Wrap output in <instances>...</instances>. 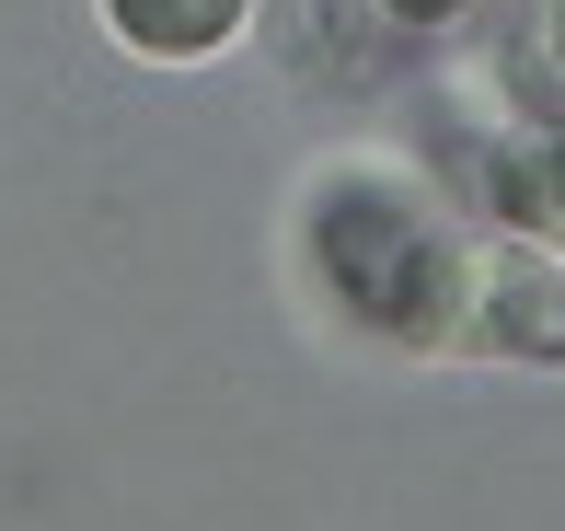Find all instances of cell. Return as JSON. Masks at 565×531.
<instances>
[{
    "label": "cell",
    "instance_id": "cell-6",
    "mask_svg": "<svg viewBox=\"0 0 565 531\" xmlns=\"http://www.w3.org/2000/svg\"><path fill=\"white\" fill-rule=\"evenodd\" d=\"M554 70H565V0H554Z\"/></svg>",
    "mask_w": 565,
    "mask_h": 531
},
{
    "label": "cell",
    "instance_id": "cell-3",
    "mask_svg": "<svg viewBox=\"0 0 565 531\" xmlns=\"http://www.w3.org/2000/svg\"><path fill=\"white\" fill-rule=\"evenodd\" d=\"M243 12L254 0H105V23H116V46H139V59H220L231 35H243Z\"/></svg>",
    "mask_w": 565,
    "mask_h": 531
},
{
    "label": "cell",
    "instance_id": "cell-1",
    "mask_svg": "<svg viewBox=\"0 0 565 531\" xmlns=\"http://www.w3.org/2000/svg\"><path fill=\"white\" fill-rule=\"evenodd\" d=\"M312 266L358 323H381L404 347H461V277H473V255H450V232L404 185H323Z\"/></svg>",
    "mask_w": 565,
    "mask_h": 531
},
{
    "label": "cell",
    "instance_id": "cell-5",
    "mask_svg": "<svg viewBox=\"0 0 565 531\" xmlns=\"http://www.w3.org/2000/svg\"><path fill=\"white\" fill-rule=\"evenodd\" d=\"M381 12H393V23H450L461 0H381Z\"/></svg>",
    "mask_w": 565,
    "mask_h": 531
},
{
    "label": "cell",
    "instance_id": "cell-4",
    "mask_svg": "<svg viewBox=\"0 0 565 531\" xmlns=\"http://www.w3.org/2000/svg\"><path fill=\"white\" fill-rule=\"evenodd\" d=\"M508 209H520L531 232H554V243H565V128H554L543 150H531L520 173H508Z\"/></svg>",
    "mask_w": 565,
    "mask_h": 531
},
{
    "label": "cell",
    "instance_id": "cell-2",
    "mask_svg": "<svg viewBox=\"0 0 565 531\" xmlns=\"http://www.w3.org/2000/svg\"><path fill=\"white\" fill-rule=\"evenodd\" d=\"M461 347H497V359H565V243L520 232L484 243L461 277Z\"/></svg>",
    "mask_w": 565,
    "mask_h": 531
}]
</instances>
